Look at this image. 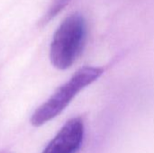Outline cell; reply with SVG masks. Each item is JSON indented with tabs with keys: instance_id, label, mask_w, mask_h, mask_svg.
Listing matches in <instances>:
<instances>
[{
	"instance_id": "obj_5",
	"label": "cell",
	"mask_w": 154,
	"mask_h": 153,
	"mask_svg": "<svg viewBox=\"0 0 154 153\" xmlns=\"http://www.w3.org/2000/svg\"><path fill=\"white\" fill-rule=\"evenodd\" d=\"M0 153H9V152H7V151H2V152H0Z\"/></svg>"
},
{
	"instance_id": "obj_2",
	"label": "cell",
	"mask_w": 154,
	"mask_h": 153,
	"mask_svg": "<svg viewBox=\"0 0 154 153\" xmlns=\"http://www.w3.org/2000/svg\"><path fill=\"white\" fill-rule=\"evenodd\" d=\"M103 74V69L97 67H83L71 78L60 87L55 93L41 106L31 117L33 126H42L58 116L72 101V99L86 87L95 82Z\"/></svg>"
},
{
	"instance_id": "obj_1",
	"label": "cell",
	"mask_w": 154,
	"mask_h": 153,
	"mask_svg": "<svg viewBox=\"0 0 154 153\" xmlns=\"http://www.w3.org/2000/svg\"><path fill=\"white\" fill-rule=\"evenodd\" d=\"M87 24L84 17L72 14L56 30L50 48L51 64L58 69L70 68L80 55L86 41Z\"/></svg>"
},
{
	"instance_id": "obj_3",
	"label": "cell",
	"mask_w": 154,
	"mask_h": 153,
	"mask_svg": "<svg viewBox=\"0 0 154 153\" xmlns=\"http://www.w3.org/2000/svg\"><path fill=\"white\" fill-rule=\"evenodd\" d=\"M84 124L80 118L69 120L42 153H76L82 144Z\"/></svg>"
},
{
	"instance_id": "obj_4",
	"label": "cell",
	"mask_w": 154,
	"mask_h": 153,
	"mask_svg": "<svg viewBox=\"0 0 154 153\" xmlns=\"http://www.w3.org/2000/svg\"><path fill=\"white\" fill-rule=\"evenodd\" d=\"M68 3H69V0H54L51 6L49 8L48 12L44 15L43 19L42 20L41 23H47L49 21H51L66 6Z\"/></svg>"
}]
</instances>
